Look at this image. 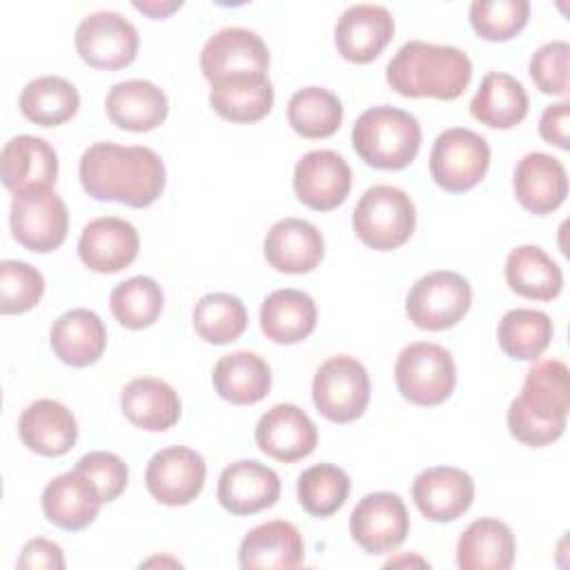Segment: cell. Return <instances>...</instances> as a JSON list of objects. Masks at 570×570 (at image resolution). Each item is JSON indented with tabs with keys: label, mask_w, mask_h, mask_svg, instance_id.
Instances as JSON below:
<instances>
[{
	"label": "cell",
	"mask_w": 570,
	"mask_h": 570,
	"mask_svg": "<svg viewBox=\"0 0 570 570\" xmlns=\"http://www.w3.org/2000/svg\"><path fill=\"white\" fill-rule=\"evenodd\" d=\"M78 178L96 200L142 209L154 205L165 189V163L149 147L102 140L80 156Z\"/></svg>",
	"instance_id": "cell-1"
},
{
	"label": "cell",
	"mask_w": 570,
	"mask_h": 570,
	"mask_svg": "<svg viewBox=\"0 0 570 570\" xmlns=\"http://www.w3.org/2000/svg\"><path fill=\"white\" fill-rule=\"evenodd\" d=\"M387 85L405 98H459L472 80V62L452 45L405 42L385 67Z\"/></svg>",
	"instance_id": "cell-2"
},
{
	"label": "cell",
	"mask_w": 570,
	"mask_h": 570,
	"mask_svg": "<svg viewBox=\"0 0 570 570\" xmlns=\"http://www.w3.org/2000/svg\"><path fill=\"white\" fill-rule=\"evenodd\" d=\"M352 147L374 169H405L419 154L421 125L405 109L390 105L370 107L352 127Z\"/></svg>",
	"instance_id": "cell-3"
},
{
	"label": "cell",
	"mask_w": 570,
	"mask_h": 570,
	"mask_svg": "<svg viewBox=\"0 0 570 570\" xmlns=\"http://www.w3.org/2000/svg\"><path fill=\"white\" fill-rule=\"evenodd\" d=\"M352 227L370 249L392 252L414 234L416 207L407 191L394 185H374L358 198Z\"/></svg>",
	"instance_id": "cell-4"
},
{
	"label": "cell",
	"mask_w": 570,
	"mask_h": 570,
	"mask_svg": "<svg viewBox=\"0 0 570 570\" xmlns=\"http://www.w3.org/2000/svg\"><path fill=\"white\" fill-rule=\"evenodd\" d=\"M394 379L401 396L421 407L441 405L456 385V365L452 354L439 343H410L401 350Z\"/></svg>",
	"instance_id": "cell-5"
},
{
	"label": "cell",
	"mask_w": 570,
	"mask_h": 570,
	"mask_svg": "<svg viewBox=\"0 0 570 570\" xmlns=\"http://www.w3.org/2000/svg\"><path fill=\"white\" fill-rule=\"evenodd\" d=\"M490 158V145L481 134L465 127H450L432 145L430 176L441 189L463 194L485 178Z\"/></svg>",
	"instance_id": "cell-6"
},
{
	"label": "cell",
	"mask_w": 570,
	"mask_h": 570,
	"mask_svg": "<svg viewBox=\"0 0 570 570\" xmlns=\"http://www.w3.org/2000/svg\"><path fill=\"white\" fill-rule=\"evenodd\" d=\"M370 376L365 365L347 354L330 356L314 374L312 399L332 423L356 421L370 403Z\"/></svg>",
	"instance_id": "cell-7"
},
{
	"label": "cell",
	"mask_w": 570,
	"mask_h": 570,
	"mask_svg": "<svg viewBox=\"0 0 570 570\" xmlns=\"http://www.w3.org/2000/svg\"><path fill=\"white\" fill-rule=\"evenodd\" d=\"M13 238L29 252L47 254L58 249L69 229V212L53 187H31L13 194L9 209Z\"/></svg>",
	"instance_id": "cell-8"
},
{
	"label": "cell",
	"mask_w": 570,
	"mask_h": 570,
	"mask_svg": "<svg viewBox=\"0 0 570 570\" xmlns=\"http://www.w3.org/2000/svg\"><path fill=\"white\" fill-rule=\"evenodd\" d=\"M472 287L465 276L439 269L421 276L407 292L405 314L407 318L430 332L454 327L470 309Z\"/></svg>",
	"instance_id": "cell-9"
},
{
	"label": "cell",
	"mask_w": 570,
	"mask_h": 570,
	"mask_svg": "<svg viewBox=\"0 0 570 570\" xmlns=\"http://www.w3.org/2000/svg\"><path fill=\"white\" fill-rule=\"evenodd\" d=\"M76 51L89 67L122 69L136 60L138 31L116 11H94L76 27Z\"/></svg>",
	"instance_id": "cell-10"
},
{
	"label": "cell",
	"mask_w": 570,
	"mask_h": 570,
	"mask_svg": "<svg viewBox=\"0 0 570 570\" xmlns=\"http://www.w3.org/2000/svg\"><path fill=\"white\" fill-rule=\"evenodd\" d=\"M410 532V514L394 492L365 494L350 514V534L367 554L396 550Z\"/></svg>",
	"instance_id": "cell-11"
},
{
	"label": "cell",
	"mask_w": 570,
	"mask_h": 570,
	"mask_svg": "<svg viewBox=\"0 0 570 570\" xmlns=\"http://www.w3.org/2000/svg\"><path fill=\"white\" fill-rule=\"evenodd\" d=\"M269 51L263 38L245 27H225L200 49V71L212 82L232 76L267 73Z\"/></svg>",
	"instance_id": "cell-12"
},
{
	"label": "cell",
	"mask_w": 570,
	"mask_h": 570,
	"mask_svg": "<svg viewBox=\"0 0 570 570\" xmlns=\"http://www.w3.org/2000/svg\"><path fill=\"white\" fill-rule=\"evenodd\" d=\"M205 476L207 465L196 450L187 445H171L158 450L149 459L145 485L158 503L187 505L203 492Z\"/></svg>",
	"instance_id": "cell-13"
},
{
	"label": "cell",
	"mask_w": 570,
	"mask_h": 570,
	"mask_svg": "<svg viewBox=\"0 0 570 570\" xmlns=\"http://www.w3.org/2000/svg\"><path fill=\"white\" fill-rule=\"evenodd\" d=\"M296 198L316 212H332L345 203L352 187L347 160L332 149H314L301 156L294 167Z\"/></svg>",
	"instance_id": "cell-14"
},
{
	"label": "cell",
	"mask_w": 570,
	"mask_h": 570,
	"mask_svg": "<svg viewBox=\"0 0 570 570\" xmlns=\"http://www.w3.org/2000/svg\"><path fill=\"white\" fill-rule=\"evenodd\" d=\"M394 36V18L387 7L358 2L347 7L334 27L338 53L356 65H367L381 56Z\"/></svg>",
	"instance_id": "cell-15"
},
{
	"label": "cell",
	"mask_w": 570,
	"mask_h": 570,
	"mask_svg": "<svg viewBox=\"0 0 570 570\" xmlns=\"http://www.w3.org/2000/svg\"><path fill=\"white\" fill-rule=\"evenodd\" d=\"M254 439L263 454L283 463H294L314 452L318 430L298 405L278 403L258 419Z\"/></svg>",
	"instance_id": "cell-16"
},
{
	"label": "cell",
	"mask_w": 570,
	"mask_h": 570,
	"mask_svg": "<svg viewBox=\"0 0 570 570\" xmlns=\"http://www.w3.org/2000/svg\"><path fill=\"white\" fill-rule=\"evenodd\" d=\"M140 249L136 227L116 216H100L89 220L78 238V256L91 272L116 274L129 267Z\"/></svg>",
	"instance_id": "cell-17"
},
{
	"label": "cell",
	"mask_w": 570,
	"mask_h": 570,
	"mask_svg": "<svg viewBox=\"0 0 570 570\" xmlns=\"http://www.w3.org/2000/svg\"><path fill=\"white\" fill-rule=\"evenodd\" d=\"M412 499L423 517L436 523H448L470 510L474 501V481L461 468L434 465L414 476Z\"/></svg>",
	"instance_id": "cell-18"
},
{
	"label": "cell",
	"mask_w": 570,
	"mask_h": 570,
	"mask_svg": "<svg viewBox=\"0 0 570 570\" xmlns=\"http://www.w3.org/2000/svg\"><path fill=\"white\" fill-rule=\"evenodd\" d=\"M281 497L278 474L254 459L227 465L218 476L216 499L223 510L245 517L272 508Z\"/></svg>",
	"instance_id": "cell-19"
},
{
	"label": "cell",
	"mask_w": 570,
	"mask_h": 570,
	"mask_svg": "<svg viewBox=\"0 0 570 570\" xmlns=\"http://www.w3.org/2000/svg\"><path fill=\"white\" fill-rule=\"evenodd\" d=\"M265 261L281 274H307L325 254V243L316 225L303 218L276 220L263 240Z\"/></svg>",
	"instance_id": "cell-20"
},
{
	"label": "cell",
	"mask_w": 570,
	"mask_h": 570,
	"mask_svg": "<svg viewBox=\"0 0 570 570\" xmlns=\"http://www.w3.org/2000/svg\"><path fill=\"white\" fill-rule=\"evenodd\" d=\"M40 503L49 523L67 532H78L96 521L105 501L98 488L73 468L71 472L53 476L45 485Z\"/></svg>",
	"instance_id": "cell-21"
},
{
	"label": "cell",
	"mask_w": 570,
	"mask_h": 570,
	"mask_svg": "<svg viewBox=\"0 0 570 570\" xmlns=\"http://www.w3.org/2000/svg\"><path fill=\"white\" fill-rule=\"evenodd\" d=\"M512 187L523 209L546 216L566 200L568 174L559 158L543 151H530L517 163Z\"/></svg>",
	"instance_id": "cell-22"
},
{
	"label": "cell",
	"mask_w": 570,
	"mask_h": 570,
	"mask_svg": "<svg viewBox=\"0 0 570 570\" xmlns=\"http://www.w3.org/2000/svg\"><path fill=\"white\" fill-rule=\"evenodd\" d=\"M18 434L31 452L40 456H62L78 439V423L65 403L38 399L22 410Z\"/></svg>",
	"instance_id": "cell-23"
},
{
	"label": "cell",
	"mask_w": 570,
	"mask_h": 570,
	"mask_svg": "<svg viewBox=\"0 0 570 570\" xmlns=\"http://www.w3.org/2000/svg\"><path fill=\"white\" fill-rule=\"evenodd\" d=\"M109 120L127 131H151L160 127L169 114L165 91L151 80L131 78L116 82L105 98Z\"/></svg>",
	"instance_id": "cell-24"
},
{
	"label": "cell",
	"mask_w": 570,
	"mask_h": 570,
	"mask_svg": "<svg viewBox=\"0 0 570 570\" xmlns=\"http://www.w3.org/2000/svg\"><path fill=\"white\" fill-rule=\"evenodd\" d=\"M0 176L9 191L51 187L58 176L56 149L38 136H16L4 142L0 154Z\"/></svg>",
	"instance_id": "cell-25"
},
{
	"label": "cell",
	"mask_w": 570,
	"mask_h": 570,
	"mask_svg": "<svg viewBox=\"0 0 570 570\" xmlns=\"http://www.w3.org/2000/svg\"><path fill=\"white\" fill-rule=\"evenodd\" d=\"M305 559V543L298 528L289 521L274 519L252 528L238 548V566L254 568H298Z\"/></svg>",
	"instance_id": "cell-26"
},
{
	"label": "cell",
	"mask_w": 570,
	"mask_h": 570,
	"mask_svg": "<svg viewBox=\"0 0 570 570\" xmlns=\"http://www.w3.org/2000/svg\"><path fill=\"white\" fill-rule=\"evenodd\" d=\"M49 343L65 365L87 367L102 356L107 347V330L96 312L76 307L53 321Z\"/></svg>",
	"instance_id": "cell-27"
},
{
	"label": "cell",
	"mask_w": 570,
	"mask_h": 570,
	"mask_svg": "<svg viewBox=\"0 0 570 570\" xmlns=\"http://www.w3.org/2000/svg\"><path fill=\"white\" fill-rule=\"evenodd\" d=\"M120 410L125 419L147 432H163L178 423V392L156 376H138L120 392Z\"/></svg>",
	"instance_id": "cell-28"
},
{
	"label": "cell",
	"mask_w": 570,
	"mask_h": 570,
	"mask_svg": "<svg viewBox=\"0 0 570 570\" xmlns=\"http://www.w3.org/2000/svg\"><path fill=\"white\" fill-rule=\"evenodd\" d=\"M316 321L314 298L294 287L274 289L261 305V330L278 345L301 343L314 332Z\"/></svg>",
	"instance_id": "cell-29"
},
{
	"label": "cell",
	"mask_w": 570,
	"mask_h": 570,
	"mask_svg": "<svg viewBox=\"0 0 570 570\" xmlns=\"http://www.w3.org/2000/svg\"><path fill=\"white\" fill-rule=\"evenodd\" d=\"M214 390L232 405H254L263 401L272 387V370L267 361L249 350L225 354L212 372Z\"/></svg>",
	"instance_id": "cell-30"
},
{
	"label": "cell",
	"mask_w": 570,
	"mask_h": 570,
	"mask_svg": "<svg viewBox=\"0 0 570 570\" xmlns=\"http://www.w3.org/2000/svg\"><path fill=\"white\" fill-rule=\"evenodd\" d=\"M517 541L499 519L472 521L456 541V563L461 570H508L514 561Z\"/></svg>",
	"instance_id": "cell-31"
},
{
	"label": "cell",
	"mask_w": 570,
	"mask_h": 570,
	"mask_svg": "<svg viewBox=\"0 0 570 570\" xmlns=\"http://www.w3.org/2000/svg\"><path fill=\"white\" fill-rule=\"evenodd\" d=\"M209 105L229 122H256L272 111L274 87L267 73L223 78L212 82Z\"/></svg>",
	"instance_id": "cell-32"
},
{
	"label": "cell",
	"mask_w": 570,
	"mask_h": 570,
	"mask_svg": "<svg viewBox=\"0 0 570 570\" xmlns=\"http://www.w3.org/2000/svg\"><path fill=\"white\" fill-rule=\"evenodd\" d=\"M528 107L530 100L523 85L503 71L485 73L470 100L472 118L492 129L517 127L528 116Z\"/></svg>",
	"instance_id": "cell-33"
},
{
	"label": "cell",
	"mask_w": 570,
	"mask_h": 570,
	"mask_svg": "<svg viewBox=\"0 0 570 570\" xmlns=\"http://www.w3.org/2000/svg\"><path fill=\"white\" fill-rule=\"evenodd\" d=\"M508 287L530 301H552L563 289L561 267L537 245H519L505 258Z\"/></svg>",
	"instance_id": "cell-34"
},
{
	"label": "cell",
	"mask_w": 570,
	"mask_h": 570,
	"mask_svg": "<svg viewBox=\"0 0 570 570\" xmlns=\"http://www.w3.org/2000/svg\"><path fill=\"white\" fill-rule=\"evenodd\" d=\"M532 414L548 421H568L570 374L568 365L557 358L537 361L528 372L517 396Z\"/></svg>",
	"instance_id": "cell-35"
},
{
	"label": "cell",
	"mask_w": 570,
	"mask_h": 570,
	"mask_svg": "<svg viewBox=\"0 0 570 570\" xmlns=\"http://www.w3.org/2000/svg\"><path fill=\"white\" fill-rule=\"evenodd\" d=\"M22 116L40 127H58L71 120L80 107L78 89L60 76H40L24 85L18 98Z\"/></svg>",
	"instance_id": "cell-36"
},
{
	"label": "cell",
	"mask_w": 570,
	"mask_h": 570,
	"mask_svg": "<svg viewBox=\"0 0 570 570\" xmlns=\"http://www.w3.org/2000/svg\"><path fill=\"white\" fill-rule=\"evenodd\" d=\"M552 334L550 316L530 307L505 312L497 325L499 345L514 361H537L548 350Z\"/></svg>",
	"instance_id": "cell-37"
},
{
	"label": "cell",
	"mask_w": 570,
	"mask_h": 570,
	"mask_svg": "<svg viewBox=\"0 0 570 570\" xmlns=\"http://www.w3.org/2000/svg\"><path fill=\"white\" fill-rule=\"evenodd\" d=\"M287 122L303 138H330L343 122V105L325 87H303L287 102Z\"/></svg>",
	"instance_id": "cell-38"
},
{
	"label": "cell",
	"mask_w": 570,
	"mask_h": 570,
	"mask_svg": "<svg viewBox=\"0 0 570 570\" xmlns=\"http://www.w3.org/2000/svg\"><path fill=\"white\" fill-rule=\"evenodd\" d=\"M191 323L205 343L227 345L243 336L247 327V309L238 296L212 292L194 305Z\"/></svg>",
	"instance_id": "cell-39"
},
{
	"label": "cell",
	"mask_w": 570,
	"mask_h": 570,
	"mask_svg": "<svg viewBox=\"0 0 570 570\" xmlns=\"http://www.w3.org/2000/svg\"><path fill=\"white\" fill-rule=\"evenodd\" d=\"M163 305L165 294L151 276H131L118 283L109 294L111 314L127 330H145L154 325Z\"/></svg>",
	"instance_id": "cell-40"
},
{
	"label": "cell",
	"mask_w": 570,
	"mask_h": 570,
	"mask_svg": "<svg viewBox=\"0 0 570 570\" xmlns=\"http://www.w3.org/2000/svg\"><path fill=\"white\" fill-rule=\"evenodd\" d=\"M296 497L301 508L318 519L332 517L350 497V476L332 463H316L298 476Z\"/></svg>",
	"instance_id": "cell-41"
},
{
	"label": "cell",
	"mask_w": 570,
	"mask_h": 570,
	"mask_svg": "<svg viewBox=\"0 0 570 570\" xmlns=\"http://www.w3.org/2000/svg\"><path fill=\"white\" fill-rule=\"evenodd\" d=\"M470 24L479 38L490 42H505L514 38L530 20L528 0H474L470 4Z\"/></svg>",
	"instance_id": "cell-42"
},
{
	"label": "cell",
	"mask_w": 570,
	"mask_h": 570,
	"mask_svg": "<svg viewBox=\"0 0 570 570\" xmlns=\"http://www.w3.org/2000/svg\"><path fill=\"white\" fill-rule=\"evenodd\" d=\"M45 294V276L24 261L0 263V312L24 314L33 309Z\"/></svg>",
	"instance_id": "cell-43"
},
{
	"label": "cell",
	"mask_w": 570,
	"mask_h": 570,
	"mask_svg": "<svg viewBox=\"0 0 570 570\" xmlns=\"http://www.w3.org/2000/svg\"><path fill=\"white\" fill-rule=\"evenodd\" d=\"M568 58L570 45L566 40H550L532 53L530 78L541 94L568 96Z\"/></svg>",
	"instance_id": "cell-44"
},
{
	"label": "cell",
	"mask_w": 570,
	"mask_h": 570,
	"mask_svg": "<svg viewBox=\"0 0 570 570\" xmlns=\"http://www.w3.org/2000/svg\"><path fill=\"white\" fill-rule=\"evenodd\" d=\"M76 470L98 488L105 503L118 499L127 488V479H129L127 463L114 452H105V450L87 452L85 456L78 459Z\"/></svg>",
	"instance_id": "cell-45"
},
{
	"label": "cell",
	"mask_w": 570,
	"mask_h": 570,
	"mask_svg": "<svg viewBox=\"0 0 570 570\" xmlns=\"http://www.w3.org/2000/svg\"><path fill=\"white\" fill-rule=\"evenodd\" d=\"M508 430L510 434L530 448H543L554 443L563 430L566 421H548L532 414L519 399H514L508 407Z\"/></svg>",
	"instance_id": "cell-46"
},
{
	"label": "cell",
	"mask_w": 570,
	"mask_h": 570,
	"mask_svg": "<svg viewBox=\"0 0 570 570\" xmlns=\"http://www.w3.org/2000/svg\"><path fill=\"white\" fill-rule=\"evenodd\" d=\"M18 568H27V570H62L65 568V554L62 548L49 539L36 537L29 539L22 546V552L18 557Z\"/></svg>",
	"instance_id": "cell-47"
},
{
	"label": "cell",
	"mask_w": 570,
	"mask_h": 570,
	"mask_svg": "<svg viewBox=\"0 0 570 570\" xmlns=\"http://www.w3.org/2000/svg\"><path fill=\"white\" fill-rule=\"evenodd\" d=\"M568 120H570V102L568 100H561V102H554V105H548L539 118V136L568 151L570 149V142H568Z\"/></svg>",
	"instance_id": "cell-48"
},
{
	"label": "cell",
	"mask_w": 570,
	"mask_h": 570,
	"mask_svg": "<svg viewBox=\"0 0 570 570\" xmlns=\"http://www.w3.org/2000/svg\"><path fill=\"white\" fill-rule=\"evenodd\" d=\"M183 2L180 0H145V2H134V9L142 11L145 16L154 18V20H160V18H167L169 13H174L176 9H180Z\"/></svg>",
	"instance_id": "cell-49"
}]
</instances>
